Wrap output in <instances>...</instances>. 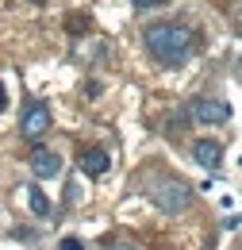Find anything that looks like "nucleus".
Wrapping results in <instances>:
<instances>
[{"label": "nucleus", "instance_id": "1", "mask_svg": "<svg viewBox=\"0 0 242 250\" xmlns=\"http://www.w3.org/2000/svg\"><path fill=\"white\" fill-rule=\"evenodd\" d=\"M142 42L161 65H184L192 54V31L181 23H150L142 31Z\"/></svg>", "mask_w": 242, "mask_h": 250}, {"label": "nucleus", "instance_id": "2", "mask_svg": "<svg viewBox=\"0 0 242 250\" xmlns=\"http://www.w3.org/2000/svg\"><path fill=\"white\" fill-rule=\"evenodd\" d=\"M150 196H154V204H158L165 216H181V212L192 208V188L181 185V181H161Z\"/></svg>", "mask_w": 242, "mask_h": 250}, {"label": "nucleus", "instance_id": "3", "mask_svg": "<svg viewBox=\"0 0 242 250\" xmlns=\"http://www.w3.org/2000/svg\"><path fill=\"white\" fill-rule=\"evenodd\" d=\"M20 131H23V139L39 143V139L50 131V108H46L42 100H31L27 108H23V124H20Z\"/></svg>", "mask_w": 242, "mask_h": 250}, {"label": "nucleus", "instance_id": "4", "mask_svg": "<svg viewBox=\"0 0 242 250\" xmlns=\"http://www.w3.org/2000/svg\"><path fill=\"white\" fill-rule=\"evenodd\" d=\"M192 120L196 124H227L231 120V104L227 100H212V96H200V100H192Z\"/></svg>", "mask_w": 242, "mask_h": 250}, {"label": "nucleus", "instance_id": "5", "mask_svg": "<svg viewBox=\"0 0 242 250\" xmlns=\"http://www.w3.org/2000/svg\"><path fill=\"white\" fill-rule=\"evenodd\" d=\"M31 173H35L39 181H50V177H58V173H61V158L54 154V150H42V146H39V150L31 154Z\"/></svg>", "mask_w": 242, "mask_h": 250}, {"label": "nucleus", "instance_id": "6", "mask_svg": "<svg viewBox=\"0 0 242 250\" xmlns=\"http://www.w3.org/2000/svg\"><path fill=\"white\" fill-rule=\"evenodd\" d=\"M77 162H81V169H85L89 177H104V173L112 169V158H108V150H104V146H85Z\"/></svg>", "mask_w": 242, "mask_h": 250}, {"label": "nucleus", "instance_id": "7", "mask_svg": "<svg viewBox=\"0 0 242 250\" xmlns=\"http://www.w3.org/2000/svg\"><path fill=\"white\" fill-rule=\"evenodd\" d=\"M192 158H196L204 169H215V166L223 162V146L212 143V139H196V143H192Z\"/></svg>", "mask_w": 242, "mask_h": 250}, {"label": "nucleus", "instance_id": "8", "mask_svg": "<svg viewBox=\"0 0 242 250\" xmlns=\"http://www.w3.org/2000/svg\"><path fill=\"white\" fill-rule=\"evenodd\" d=\"M23 192H27V208H31V212H35L39 219H46V216H50V196H46V192H42L39 185L23 188Z\"/></svg>", "mask_w": 242, "mask_h": 250}, {"label": "nucleus", "instance_id": "9", "mask_svg": "<svg viewBox=\"0 0 242 250\" xmlns=\"http://www.w3.org/2000/svg\"><path fill=\"white\" fill-rule=\"evenodd\" d=\"M58 250H85V243H81L77 235H65V239L58 243Z\"/></svg>", "mask_w": 242, "mask_h": 250}, {"label": "nucleus", "instance_id": "10", "mask_svg": "<svg viewBox=\"0 0 242 250\" xmlns=\"http://www.w3.org/2000/svg\"><path fill=\"white\" fill-rule=\"evenodd\" d=\"M139 8H158V4H165V0H135Z\"/></svg>", "mask_w": 242, "mask_h": 250}, {"label": "nucleus", "instance_id": "11", "mask_svg": "<svg viewBox=\"0 0 242 250\" xmlns=\"http://www.w3.org/2000/svg\"><path fill=\"white\" fill-rule=\"evenodd\" d=\"M8 108V93H4V85H0V112Z\"/></svg>", "mask_w": 242, "mask_h": 250}, {"label": "nucleus", "instance_id": "12", "mask_svg": "<svg viewBox=\"0 0 242 250\" xmlns=\"http://www.w3.org/2000/svg\"><path fill=\"white\" fill-rule=\"evenodd\" d=\"M108 250H135V247H108Z\"/></svg>", "mask_w": 242, "mask_h": 250}, {"label": "nucleus", "instance_id": "13", "mask_svg": "<svg viewBox=\"0 0 242 250\" xmlns=\"http://www.w3.org/2000/svg\"><path fill=\"white\" fill-rule=\"evenodd\" d=\"M27 4H42V0H27Z\"/></svg>", "mask_w": 242, "mask_h": 250}]
</instances>
